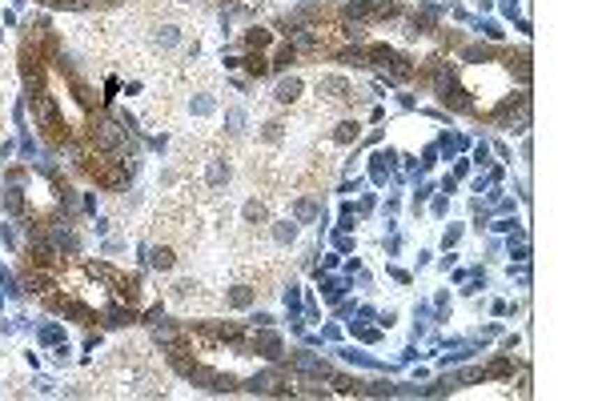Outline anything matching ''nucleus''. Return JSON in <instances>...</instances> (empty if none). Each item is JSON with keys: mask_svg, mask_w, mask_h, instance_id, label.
Wrapping results in <instances>:
<instances>
[{"mask_svg": "<svg viewBox=\"0 0 602 401\" xmlns=\"http://www.w3.org/2000/svg\"><path fill=\"white\" fill-rule=\"evenodd\" d=\"M149 265H153L157 273H173V269H177V249H173V241L153 245V249H149Z\"/></svg>", "mask_w": 602, "mask_h": 401, "instance_id": "nucleus-3", "label": "nucleus"}, {"mask_svg": "<svg viewBox=\"0 0 602 401\" xmlns=\"http://www.w3.org/2000/svg\"><path fill=\"white\" fill-rule=\"evenodd\" d=\"M358 137H361V125H358V121H338V125H333V133H329V141H333V144H349V141H358Z\"/></svg>", "mask_w": 602, "mask_h": 401, "instance_id": "nucleus-5", "label": "nucleus"}, {"mask_svg": "<svg viewBox=\"0 0 602 401\" xmlns=\"http://www.w3.org/2000/svg\"><path fill=\"white\" fill-rule=\"evenodd\" d=\"M273 40H277V32L261 29V24H249V29H245V36H241V48H245V52H265Z\"/></svg>", "mask_w": 602, "mask_h": 401, "instance_id": "nucleus-4", "label": "nucleus"}, {"mask_svg": "<svg viewBox=\"0 0 602 401\" xmlns=\"http://www.w3.org/2000/svg\"><path fill=\"white\" fill-rule=\"evenodd\" d=\"M281 297H285V305H289V309H297V301H301V297H297V289H285V293H281Z\"/></svg>", "mask_w": 602, "mask_h": 401, "instance_id": "nucleus-10", "label": "nucleus"}, {"mask_svg": "<svg viewBox=\"0 0 602 401\" xmlns=\"http://www.w3.org/2000/svg\"><path fill=\"white\" fill-rule=\"evenodd\" d=\"M237 64H245V68H249V77H269V73H273L265 52H245V61H237Z\"/></svg>", "mask_w": 602, "mask_h": 401, "instance_id": "nucleus-6", "label": "nucleus"}, {"mask_svg": "<svg viewBox=\"0 0 602 401\" xmlns=\"http://www.w3.org/2000/svg\"><path fill=\"white\" fill-rule=\"evenodd\" d=\"M40 341H45V345H57V341H65V329H61V325H45V329H40Z\"/></svg>", "mask_w": 602, "mask_h": 401, "instance_id": "nucleus-8", "label": "nucleus"}, {"mask_svg": "<svg viewBox=\"0 0 602 401\" xmlns=\"http://www.w3.org/2000/svg\"><path fill=\"white\" fill-rule=\"evenodd\" d=\"M301 89H306V84H301V77H281L273 84V105H277V109L297 105V100H301Z\"/></svg>", "mask_w": 602, "mask_h": 401, "instance_id": "nucleus-2", "label": "nucleus"}, {"mask_svg": "<svg viewBox=\"0 0 602 401\" xmlns=\"http://www.w3.org/2000/svg\"><path fill=\"white\" fill-rule=\"evenodd\" d=\"M313 217H317V205H313L310 197L293 201V221H313Z\"/></svg>", "mask_w": 602, "mask_h": 401, "instance_id": "nucleus-7", "label": "nucleus"}, {"mask_svg": "<svg viewBox=\"0 0 602 401\" xmlns=\"http://www.w3.org/2000/svg\"><path fill=\"white\" fill-rule=\"evenodd\" d=\"M398 0H349L342 8V20H354V24H386V20H398Z\"/></svg>", "mask_w": 602, "mask_h": 401, "instance_id": "nucleus-1", "label": "nucleus"}, {"mask_svg": "<svg viewBox=\"0 0 602 401\" xmlns=\"http://www.w3.org/2000/svg\"><path fill=\"white\" fill-rule=\"evenodd\" d=\"M358 337H361V341H377L382 329H374V325H358Z\"/></svg>", "mask_w": 602, "mask_h": 401, "instance_id": "nucleus-9", "label": "nucleus"}]
</instances>
